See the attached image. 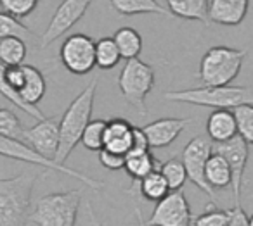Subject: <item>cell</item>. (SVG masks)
I'll return each instance as SVG.
<instances>
[{"label": "cell", "mask_w": 253, "mask_h": 226, "mask_svg": "<svg viewBox=\"0 0 253 226\" xmlns=\"http://www.w3.org/2000/svg\"><path fill=\"white\" fill-rule=\"evenodd\" d=\"M229 226H250V216L245 212L241 204H234L231 209H227Z\"/></svg>", "instance_id": "8d00e7d4"}, {"label": "cell", "mask_w": 253, "mask_h": 226, "mask_svg": "<svg viewBox=\"0 0 253 226\" xmlns=\"http://www.w3.org/2000/svg\"><path fill=\"white\" fill-rule=\"evenodd\" d=\"M250 0H210L208 23L222 26H238L245 21Z\"/></svg>", "instance_id": "9a60e30c"}, {"label": "cell", "mask_w": 253, "mask_h": 226, "mask_svg": "<svg viewBox=\"0 0 253 226\" xmlns=\"http://www.w3.org/2000/svg\"><path fill=\"white\" fill-rule=\"evenodd\" d=\"M28 56V45L21 38H4L0 40V64L5 67L23 66Z\"/></svg>", "instance_id": "cb8c5ba5"}, {"label": "cell", "mask_w": 253, "mask_h": 226, "mask_svg": "<svg viewBox=\"0 0 253 226\" xmlns=\"http://www.w3.org/2000/svg\"><path fill=\"white\" fill-rule=\"evenodd\" d=\"M80 204V190L52 192L37 200L28 221L37 226H75Z\"/></svg>", "instance_id": "277c9868"}, {"label": "cell", "mask_w": 253, "mask_h": 226, "mask_svg": "<svg viewBox=\"0 0 253 226\" xmlns=\"http://www.w3.org/2000/svg\"><path fill=\"white\" fill-rule=\"evenodd\" d=\"M165 98L170 102H180V104H193L201 107H215V109H236L239 105L252 104L253 105V88L250 87H200L189 88V90H173L167 92Z\"/></svg>", "instance_id": "3957f363"}, {"label": "cell", "mask_w": 253, "mask_h": 226, "mask_svg": "<svg viewBox=\"0 0 253 226\" xmlns=\"http://www.w3.org/2000/svg\"><path fill=\"white\" fill-rule=\"evenodd\" d=\"M149 150H151V147H149L148 136H146L144 129L134 126V133H132V147H130V152L128 154H144V152H149Z\"/></svg>", "instance_id": "d590c367"}, {"label": "cell", "mask_w": 253, "mask_h": 226, "mask_svg": "<svg viewBox=\"0 0 253 226\" xmlns=\"http://www.w3.org/2000/svg\"><path fill=\"white\" fill-rule=\"evenodd\" d=\"M120 59V50L111 36H104L95 42V66L99 69H113Z\"/></svg>", "instance_id": "4316f807"}, {"label": "cell", "mask_w": 253, "mask_h": 226, "mask_svg": "<svg viewBox=\"0 0 253 226\" xmlns=\"http://www.w3.org/2000/svg\"><path fill=\"white\" fill-rule=\"evenodd\" d=\"M97 81L92 80L77 97L71 100L68 109L59 119V150H57L56 162L64 164L75 147L80 143L87 125L92 121V109H94Z\"/></svg>", "instance_id": "6da1fadb"}, {"label": "cell", "mask_w": 253, "mask_h": 226, "mask_svg": "<svg viewBox=\"0 0 253 226\" xmlns=\"http://www.w3.org/2000/svg\"><path fill=\"white\" fill-rule=\"evenodd\" d=\"M132 133L134 126L123 118H113L106 121L104 149L109 152L126 156L132 147Z\"/></svg>", "instance_id": "2e32d148"}, {"label": "cell", "mask_w": 253, "mask_h": 226, "mask_svg": "<svg viewBox=\"0 0 253 226\" xmlns=\"http://www.w3.org/2000/svg\"><path fill=\"white\" fill-rule=\"evenodd\" d=\"M160 173L163 174V178H165L167 183H169L170 192L180 190V188L184 187V183L187 181L186 167H184L182 161L177 159V157H172V159L162 162V166H160Z\"/></svg>", "instance_id": "83f0119b"}, {"label": "cell", "mask_w": 253, "mask_h": 226, "mask_svg": "<svg viewBox=\"0 0 253 226\" xmlns=\"http://www.w3.org/2000/svg\"><path fill=\"white\" fill-rule=\"evenodd\" d=\"M111 7L122 16L137 14H162L169 16V9L162 7L156 0H109Z\"/></svg>", "instance_id": "603a6c76"}, {"label": "cell", "mask_w": 253, "mask_h": 226, "mask_svg": "<svg viewBox=\"0 0 253 226\" xmlns=\"http://www.w3.org/2000/svg\"><path fill=\"white\" fill-rule=\"evenodd\" d=\"M23 131H25V128H23L18 116L11 109L0 107V135L14 140H21Z\"/></svg>", "instance_id": "1f68e13d"}, {"label": "cell", "mask_w": 253, "mask_h": 226, "mask_svg": "<svg viewBox=\"0 0 253 226\" xmlns=\"http://www.w3.org/2000/svg\"><path fill=\"white\" fill-rule=\"evenodd\" d=\"M213 152L220 154L225 161L229 162L232 173V194H234V204H241V187H243V176H245L246 162L250 156V145L241 138L234 136L232 140L224 143H215Z\"/></svg>", "instance_id": "4fadbf2b"}, {"label": "cell", "mask_w": 253, "mask_h": 226, "mask_svg": "<svg viewBox=\"0 0 253 226\" xmlns=\"http://www.w3.org/2000/svg\"><path fill=\"white\" fill-rule=\"evenodd\" d=\"M207 136L213 143H224L238 136V123L232 111L215 109L207 121Z\"/></svg>", "instance_id": "e0dca14e"}, {"label": "cell", "mask_w": 253, "mask_h": 226, "mask_svg": "<svg viewBox=\"0 0 253 226\" xmlns=\"http://www.w3.org/2000/svg\"><path fill=\"white\" fill-rule=\"evenodd\" d=\"M193 212L182 190L170 192L165 198L156 202L146 226H191Z\"/></svg>", "instance_id": "30bf717a"}, {"label": "cell", "mask_w": 253, "mask_h": 226, "mask_svg": "<svg viewBox=\"0 0 253 226\" xmlns=\"http://www.w3.org/2000/svg\"><path fill=\"white\" fill-rule=\"evenodd\" d=\"M4 38H21L26 42L33 38V32L23 25L18 18L7 12H0V40Z\"/></svg>", "instance_id": "f1b7e54d"}, {"label": "cell", "mask_w": 253, "mask_h": 226, "mask_svg": "<svg viewBox=\"0 0 253 226\" xmlns=\"http://www.w3.org/2000/svg\"><path fill=\"white\" fill-rule=\"evenodd\" d=\"M155 69L141 59L126 61L118 76V88L135 112L141 116L148 114L146 97L155 87Z\"/></svg>", "instance_id": "8992f818"}, {"label": "cell", "mask_w": 253, "mask_h": 226, "mask_svg": "<svg viewBox=\"0 0 253 226\" xmlns=\"http://www.w3.org/2000/svg\"><path fill=\"white\" fill-rule=\"evenodd\" d=\"M250 226H253V214H252V218H250Z\"/></svg>", "instance_id": "ab89813d"}, {"label": "cell", "mask_w": 253, "mask_h": 226, "mask_svg": "<svg viewBox=\"0 0 253 226\" xmlns=\"http://www.w3.org/2000/svg\"><path fill=\"white\" fill-rule=\"evenodd\" d=\"M106 119H92L82 135V145L90 152H101L104 149Z\"/></svg>", "instance_id": "f546056e"}, {"label": "cell", "mask_w": 253, "mask_h": 226, "mask_svg": "<svg viewBox=\"0 0 253 226\" xmlns=\"http://www.w3.org/2000/svg\"><path fill=\"white\" fill-rule=\"evenodd\" d=\"M21 142L35 150L39 156L54 161L59 150V119L45 118L39 121L35 126L23 131Z\"/></svg>", "instance_id": "7c38bea8"}, {"label": "cell", "mask_w": 253, "mask_h": 226, "mask_svg": "<svg viewBox=\"0 0 253 226\" xmlns=\"http://www.w3.org/2000/svg\"><path fill=\"white\" fill-rule=\"evenodd\" d=\"M0 156L9 157V159L23 161V162L35 164V166L47 167V169L57 171V173L68 174V176L82 181L85 187H88L94 192H99L104 188V183H102L101 180H95V178H92V176H87V174L80 173V171L73 169V167H68L66 164H57L56 161H49V159H45V157L39 156L35 150H32L26 143H23L21 140H14V138H9V136L0 135Z\"/></svg>", "instance_id": "52a82bcc"}, {"label": "cell", "mask_w": 253, "mask_h": 226, "mask_svg": "<svg viewBox=\"0 0 253 226\" xmlns=\"http://www.w3.org/2000/svg\"><path fill=\"white\" fill-rule=\"evenodd\" d=\"M167 9L175 18L186 21H201L208 25V7L210 0H165Z\"/></svg>", "instance_id": "ac0fdd59"}, {"label": "cell", "mask_w": 253, "mask_h": 226, "mask_svg": "<svg viewBox=\"0 0 253 226\" xmlns=\"http://www.w3.org/2000/svg\"><path fill=\"white\" fill-rule=\"evenodd\" d=\"M0 95H4V97L7 98L11 104H14L18 109H21L23 112H26L30 118L37 119V121H42V119H45L43 112L40 111L37 105L26 104L25 98L21 97V94H19L18 90H14V88H12L11 85L5 81V66H4V64H0Z\"/></svg>", "instance_id": "d4e9b609"}, {"label": "cell", "mask_w": 253, "mask_h": 226, "mask_svg": "<svg viewBox=\"0 0 253 226\" xmlns=\"http://www.w3.org/2000/svg\"><path fill=\"white\" fill-rule=\"evenodd\" d=\"M59 57L63 66L71 74H88L95 67V42L88 35L73 33L63 42Z\"/></svg>", "instance_id": "9c48e42d"}, {"label": "cell", "mask_w": 253, "mask_h": 226, "mask_svg": "<svg viewBox=\"0 0 253 226\" xmlns=\"http://www.w3.org/2000/svg\"><path fill=\"white\" fill-rule=\"evenodd\" d=\"M39 5V0H0V7L4 12L21 19L30 16Z\"/></svg>", "instance_id": "836d02e7"}, {"label": "cell", "mask_w": 253, "mask_h": 226, "mask_svg": "<svg viewBox=\"0 0 253 226\" xmlns=\"http://www.w3.org/2000/svg\"><path fill=\"white\" fill-rule=\"evenodd\" d=\"M125 157L126 156H122V154H115V152H109V150L102 149L99 152V161L101 164L109 171H118V169H123L125 167Z\"/></svg>", "instance_id": "e575fe53"}, {"label": "cell", "mask_w": 253, "mask_h": 226, "mask_svg": "<svg viewBox=\"0 0 253 226\" xmlns=\"http://www.w3.org/2000/svg\"><path fill=\"white\" fill-rule=\"evenodd\" d=\"M87 212H88V218H90V225L92 226H102L101 223H99V219L95 218V212H94V209H92V205L87 202Z\"/></svg>", "instance_id": "74e56055"}, {"label": "cell", "mask_w": 253, "mask_h": 226, "mask_svg": "<svg viewBox=\"0 0 253 226\" xmlns=\"http://www.w3.org/2000/svg\"><path fill=\"white\" fill-rule=\"evenodd\" d=\"M92 4V0H63L61 5L56 9L52 19H50L49 26L43 32L42 38H40V47L45 49L50 43H54L57 38L68 33L87 12L88 5Z\"/></svg>", "instance_id": "8fae6325"}, {"label": "cell", "mask_w": 253, "mask_h": 226, "mask_svg": "<svg viewBox=\"0 0 253 226\" xmlns=\"http://www.w3.org/2000/svg\"><path fill=\"white\" fill-rule=\"evenodd\" d=\"M193 123L191 118H163L158 121H153L146 125L144 133L148 136V142L151 149H163L172 145L177 136Z\"/></svg>", "instance_id": "5bb4252c"}, {"label": "cell", "mask_w": 253, "mask_h": 226, "mask_svg": "<svg viewBox=\"0 0 253 226\" xmlns=\"http://www.w3.org/2000/svg\"><path fill=\"white\" fill-rule=\"evenodd\" d=\"M23 71H25V83H23L19 94L25 98L26 104L37 105L45 95V78H43L42 71L37 69L35 66H30V64H23Z\"/></svg>", "instance_id": "ffe728a7"}, {"label": "cell", "mask_w": 253, "mask_h": 226, "mask_svg": "<svg viewBox=\"0 0 253 226\" xmlns=\"http://www.w3.org/2000/svg\"><path fill=\"white\" fill-rule=\"evenodd\" d=\"M205 178L207 183L210 185L213 190H220V188H227L232 185V173L229 162L220 156V154L211 152L210 159L205 167Z\"/></svg>", "instance_id": "44dd1931"}, {"label": "cell", "mask_w": 253, "mask_h": 226, "mask_svg": "<svg viewBox=\"0 0 253 226\" xmlns=\"http://www.w3.org/2000/svg\"><path fill=\"white\" fill-rule=\"evenodd\" d=\"M135 216H137V226H146V221L142 219V214L139 209H135Z\"/></svg>", "instance_id": "f35d334b"}, {"label": "cell", "mask_w": 253, "mask_h": 226, "mask_svg": "<svg viewBox=\"0 0 253 226\" xmlns=\"http://www.w3.org/2000/svg\"><path fill=\"white\" fill-rule=\"evenodd\" d=\"M35 174L0 178V226H26Z\"/></svg>", "instance_id": "7a4b0ae2"}, {"label": "cell", "mask_w": 253, "mask_h": 226, "mask_svg": "<svg viewBox=\"0 0 253 226\" xmlns=\"http://www.w3.org/2000/svg\"><path fill=\"white\" fill-rule=\"evenodd\" d=\"M116 47L120 50V56L125 61L139 59L142 52V36L137 30L130 28V26H123L113 36Z\"/></svg>", "instance_id": "7402d4cb"}, {"label": "cell", "mask_w": 253, "mask_h": 226, "mask_svg": "<svg viewBox=\"0 0 253 226\" xmlns=\"http://www.w3.org/2000/svg\"><path fill=\"white\" fill-rule=\"evenodd\" d=\"M211 152H213V145H211L208 136H194L182 150V164L186 167L187 180L193 185H196L203 194H207L210 198L215 200V190L207 183L205 178V167L210 159Z\"/></svg>", "instance_id": "ba28073f"}, {"label": "cell", "mask_w": 253, "mask_h": 226, "mask_svg": "<svg viewBox=\"0 0 253 226\" xmlns=\"http://www.w3.org/2000/svg\"><path fill=\"white\" fill-rule=\"evenodd\" d=\"M191 226H229L227 211H220L215 207V204H208L203 214L193 218Z\"/></svg>", "instance_id": "d6a6232c"}, {"label": "cell", "mask_w": 253, "mask_h": 226, "mask_svg": "<svg viewBox=\"0 0 253 226\" xmlns=\"http://www.w3.org/2000/svg\"><path fill=\"white\" fill-rule=\"evenodd\" d=\"M246 50L231 47H211L201 57L198 78L203 87H227L238 78Z\"/></svg>", "instance_id": "5b68a950"}, {"label": "cell", "mask_w": 253, "mask_h": 226, "mask_svg": "<svg viewBox=\"0 0 253 226\" xmlns=\"http://www.w3.org/2000/svg\"><path fill=\"white\" fill-rule=\"evenodd\" d=\"M160 166H162L160 161L156 159L151 154V150H149V152H144V154H126L125 167H123V169L132 178L134 185H139L141 180H144L148 174H151L153 171H158Z\"/></svg>", "instance_id": "d6986e66"}, {"label": "cell", "mask_w": 253, "mask_h": 226, "mask_svg": "<svg viewBox=\"0 0 253 226\" xmlns=\"http://www.w3.org/2000/svg\"><path fill=\"white\" fill-rule=\"evenodd\" d=\"M139 192L141 195L146 198V200H151V202H160L162 198H165L167 195L170 194V188L167 180L163 178V174L158 171H153L151 174L141 180L139 183Z\"/></svg>", "instance_id": "484cf974"}, {"label": "cell", "mask_w": 253, "mask_h": 226, "mask_svg": "<svg viewBox=\"0 0 253 226\" xmlns=\"http://www.w3.org/2000/svg\"><path fill=\"white\" fill-rule=\"evenodd\" d=\"M236 123H238V135L248 145H253V105L245 104L236 107L234 111Z\"/></svg>", "instance_id": "4dcf8cb0"}]
</instances>
